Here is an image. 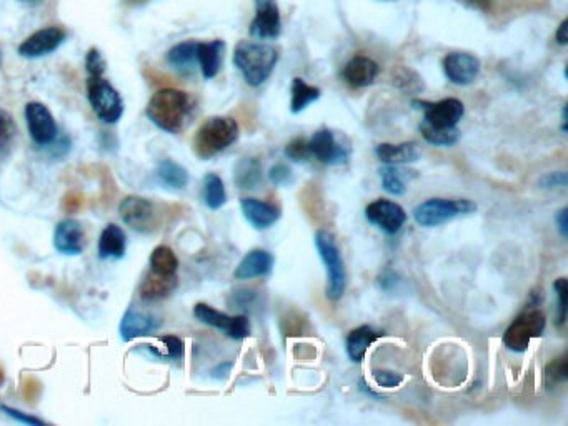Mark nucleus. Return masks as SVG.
<instances>
[{"instance_id": "nucleus-19", "label": "nucleus", "mask_w": 568, "mask_h": 426, "mask_svg": "<svg viewBox=\"0 0 568 426\" xmlns=\"http://www.w3.org/2000/svg\"><path fill=\"white\" fill-rule=\"evenodd\" d=\"M159 327H161V321L155 317L138 310H127L121 320L119 332L123 342H130L138 336H147L150 333L157 332Z\"/></svg>"}, {"instance_id": "nucleus-3", "label": "nucleus", "mask_w": 568, "mask_h": 426, "mask_svg": "<svg viewBox=\"0 0 568 426\" xmlns=\"http://www.w3.org/2000/svg\"><path fill=\"white\" fill-rule=\"evenodd\" d=\"M239 123L231 117L205 120L193 137V152L201 160L214 159L239 138Z\"/></svg>"}, {"instance_id": "nucleus-24", "label": "nucleus", "mask_w": 568, "mask_h": 426, "mask_svg": "<svg viewBox=\"0 0 568 426\" xmlns=\"http://www.w3.org/2000/svg\"><path fill=\"white\" fill-rule=\"evenodd\" d=\"M377 159L385 165H404V163H414L422 157L420 146L417 142H406V144H380L375 148Z\"/></svg>"}, {"instance_id": "nucleus-53", "label": "nucleus", "mask_w": 568, "mask_h": 426, "mask_svg": "<svg viewBox=\"0 0 568 426\" xmlns=\"http://www.w3.org/2000/svg\"><path fill=\"white\" fill-rule=\"evenodd\" d=\"M379 2H395V0H379Z\"/></svg>"}, {"instance_id": "nucleus-38", "label": "nucleus", "mask_w": 568, "mask_h": 426, "mask_svg": "<svg viewBox=\"0 0 568 426\" xmlns=\"http://www.w3.org/2000/svg\"><path fill=\"white\" fill-rule=\"evenodd\" d=\"M545 378H547V385L548 386L565 383L568 380L567 357H562V359L552 361L545 370Z\"/></svg>"}, {"instance_id": "nucleus-7", "label": "nucleus", "mask_w": 568, "mask_h": 426, "mask_svg": "<svg viewBox=\"0 0 568 426\" xmlns=\"http://www.w3.org/2000/svg\"><path fill=\"white\" fill-rule=\"evenodd\" d=\"M547 319L543 312L537 308H530L510 323V327L503 335V345L515 353H524L532 343V340L543 335Z\"/></svg>"}, {"instance_id": "nucleus-9", "label": "nucleus", "mask_w": 568, "mask_h": 426, "mask_svg": "<svg viewBox=\"0 0 568 426\" xmlns=\"http://www.w3.org/2000/svg\"><path fill=\"white\" fill-rule=\"evenodd\" d=\"M193 317L203 325L224 332V335H227L232 340H245L250 336V321L244 315L231 317L227 313L218 312L214 306L197 304L193 306Z\"/></svg>"}, {"instance_id": "nucleus-40", "label": "nucleus", "mask_w": 568, "mask_h": 426, "mask_svg": "<svg viewBox=\"0 0 568 426\" xmlns=\"http://www.w3.org/2000/svg\"><path fill=\"white\" fill-rule=\"evenodd\" d=\"M372 376H374V382L380 388H397V386L402 385L406 380L404 375L390 372V370H375L372 373Z\"/></svg>"}, {"instance_id": "nucleus-12", "label": "nucleus", "mask_w": 568, "mask_h": 426, "mask_svg": "<svg viewBox=\"0 0 568 426\" xmlns=\"http://www.w3.org/2000/svg\"><path fill=\"white\" fill-rule=\"evenodd\" d=\"M367 220L387 235H395L406 222V213L392 200L379 199L366 209Z\"/></svg>"}, {"instance_id": "nucleus-4", "label": "nucleus", "mask_w": 568, "mask_h": 426, "mask_svg": "<svg viewBox=\"0 0 568 426\" xmlns=\"http://www.w3.org/2000/svg\"><path fill=\"white\" fill-rule=\"evenodd\" d=\"M315 247L327 272V296L332 302H337L343 296L347 287V272L342 253L338 250L337 241L330 232L319 230L315 233Z\"/></svg>"}, {"instance_id": "nucleus-1", "label": "nucleus", "mask_w": 568, "mask_h": 426, "mask_svg": "<svg viewBox=\"0 0 568 426\" xmlns=\"http://www.w3.org/2000/svg\"><path fill=\"white\" fill-rule=\"evenodd\" d=\"M193 110L195 104L189 93L177 89H161L152 95L146 114L157 129L176 135L187 127Z\"/></svg>"}, {"instance_id": "nucleus-16", "label": "nucleus", "mask_w": 568, "mask_h": 426, "mask_svg": "<svg viewBox=\"0 0 568 426\" xmlns=\"http://www.w3.org/2000/svg\"><path fill=\"white\" fill-rule=\"evenodd\" d=\"M444 72L448 82L455 85H470L480 74V60L472 53H448L444 59Z\"/></svg>"}, {"instance_id": "nucleus-8", "label": "nucleus", "mask_w": 568, "mask_h": 426, "mask_svg": "<svg viewBox=\"0 0 568 426\" xmlns=\"http://www.w3.org/2000/svg\"><path fill=\"white\" fill-rule=\"evenodd\" d=\"M123 224L138 233H152L159 225V212L155 203L144 197H127L119 205Z\"/></svg>"}, {"instance_id": "nucleus-42", "label": "nucleus", "mask_w": 568, "mask_h": 426, "mask_svg": "<svg viewBox=\"0 0 568 426\" xmlns=\"http://www.w3.org/2000/svg\"><path fill=\"white\" fill-rule=\"evenodd\" d=\"M269 178L275 186H287L294 182V173L284 163H277L272 167Z\"/></svg>"}, {"instance_id": "nucleus-32", "label": "nucleus", "mask_w": 568, "mask_h": 426, "mask_svg": "<svg viewBox=\"0 0 568 426\" xmlns=\"http://www.w3.org/2000/svg\"><path fill=\"white\" fill-rule=\"evenodd\" d=\"M149 265L152 273L163 275V277H172V275H177L178 260H177L176 253L172 248L161 245L150 255Z\"/></svg>"}, {"instance_id": "nucleus-51", "label": "nucleus", "mask_w": 568, "mask_h": 426, "mask_svg": "<svg viewBox=\"0 0 568 426\" xmlns=\"http://www.w3.org/2000/svg\"><path fill=\"white\" fill-rule=\"evenodd\" d=\"M567 122V106H564V110H562V129H564V132L568 130Z\"/></svg>"}, {"instance_id": "nucleus-55", "label": "nucleus", "mask_w": 568, "mask_h": 426, "mask_svg": "<svg viewBox=\"0 0 568 426\" xmlns=\"http://www.w3.org/2000/svg\"><path fill=\"white\" fill-rule=\"evenodd\" d=\"M28 2H36V0H28Z\"/></svg>"}, {"instance_id": "nucleus-14", "label": "nucleus", "mask_w": 568, "mask_h": 426, "mask_svg": "<svg viewBox=\"0 0 568 426\" xmlns=\"http://www.w3.org/2000/svg\"><path fill=\"white\" fill-rule=\"evenodd\" d=\"M282 32L280 11L275 0H256V17L250 24V36L257 40H275Z\"/></svg>"}, {"instance_id": "nucleus-34", "label": "nucleus", "mask_w": 568, "mask_h": 426, "mask_svg": "<svg viewBox=\"0 0 568 426\" xmlns=\"http://www.w3.org/2000/svg\"><path fill=\"white\" fill-rule=\"evenodd\" d=\"M380 177H382L383 190L387 193L395 197H400L406 193V184L404 172L397 165H385L383 169H380Z\"/></svg>"}, {"instance_id": "nucleus-49", "label": "nucleus", "mask_w": 568, "mask_h": 426, "mask_svg": "<svg viewBox=\"0 0 568 426\" xmlns=\"http://www.w3.org/2000/svg\"><path fill=\"white\" fill-rule=\"evenodd\" d=\"M232 363L231 361H227V363H222L220 367H217L216 370L212 372V376L217 378V380H222V378H227L229 376V373H231Z\"/></svg>"}, {"instance_id": "nucleus-17", "label": "nucleus", "mask_w": 568, "mask_h": 426, "mask_svg": "<svg viewBox=\"0 0 568 426\" xmlns=\"http://www.w3.org/2000/svg\"><path fill=\"white\" fill-rule=\"evenodd\" d=\"M54 247L62 255H81L85 247V232L81 222L75 218L59 222L55 226Z\"/></svg>"}, {"instance_id": "nucleus-22", "label": "nucleus", "mask_w": 568, "mask_h": 426, "mask_svg": "<svg viewBox=\"0 0 568 426\" xmlns=\"http://www.w3.org/2000/svg\"><path fill=\"white\" fill-rule=\"evenodd\" d=\"M273 268V256L267 250H252L247 253L242 262L235 268V279L252 280L269 275Z\"/></svg>"}, {"instance_id": "nucleus-29", "label": "nucleus", "mask_w": 568, "mask_h": 426, "mask_svg": "<svg viewBox=\"0 0 568 426\" xmlns=\"http://www.w3.org/2000/svg\"><path fill=\"white\" fill-rule=\"evenodd\" d=\"M157 178L165 188L184 190L189 184V172L174 160L165 159L157 167Z\"/></svg>"}, {"instance_id": "nucleus-13", "label": "nucleus", "mask_w": 568, "mask_h": 426, "mask_svg": "<svg viewBox=\"0 0 568 426\" xmlns=\"http://www.w3.org/2000/svg\"><path fill=\"white\" fill-rule=\"evenodd\" d=\"M66 37H67V32L62 27H43L41 30L34 32L32 36H28V39L19 45V53L20 57H26V59L45 57L49 53L55 52L66 42Z\"/></svg>"}, {"instance_id": "nucleus-36", "label": "nucleus", "mask_w": 568, "mask_h": 426, "mask_svg": "<svg viewBox=\"0 0 568 426\" xmlns=\"http://www.w3.org/2000/svg\"><path fill=\"white\" fill-rule=\"evenodd\" d=\"M554 290L558 298L556 308V327H564L568 317V280H555Z\"/></svg>"}, {"instance_id": "nucleus-43", "label": "nucleus", "mask_w": 568, "mask_h": 426, "mask_svg": "<svg viewBox=\"0 0 568 426\" xmlns=\"http://www.w3.org/2000/svg\"><path fill=\"white\" fill-rule=\"evenodd\" d=\"M0 412L5 413L7 416H11L15 422H20V423H24V425H45L39 418H36V416H32V414H28V413L20 412V410H17V408H11V406H7V405H0Z\"/></svg>"}, {"instance_id": "nucleus-30", "label": "nucleus", "mask_w": 568, "mask_h": 426, "mask_svg": "<svg viewBox=\"0 0 568 426\" xmlns=\"http://www.w3.org/2000/svg\"><path fill=\"white\" fill-rule=\"evenodd\" d=\"M202 200L205 207L210 210H218L227 203L225 185L217 173H207L203 177Z\"/></svg>"}, {"instance_id": "nucleus-50", "label": "nucleus", "mask_w": 568, "mask_h": 426, "mask_svg": "<svg viewBox=\"0 0 568 426\" xmlns=\"http://www.w3.org/2000/svg\"><path fill=\"white\" fill-rule=\"evenodd\" d=\"M462 2L472 9H478V11H487L492 4V0H462Z\"/></svg>"}, {"instance_id": "nucleus-23", "label": "nucleus", "mask_w": 568, "mask_h": 426, "mask_svg": "<svg viewBox=\"0 0 568 426\" xmlns=\"http://www.w3.org/2000/svg\"><path fill=\"white\" fill-rule=\"evenodd\" d=\"M127 250V235L115 224H108L99 239V256L102 260H121Z\"/></svg>"}, {"instance_id": "nucleus-27", "label": "nucleus", "mask_w": 568, "mask_h": 426, "mask_svg": "<svg viewBox=\"0 0 568 426\" xmlns=\"http://www.w3.org/2000/svg\"><path fill=\"white\" fill-rule=\"evenodd\" d=\"M379 336L380 333L377 330H374L372 327H368V325H362V327L352 330V332L349 333L347 342H345L349 359H352V361H357V363L364 361L368 348L372 346V343Z\"/></svg>"}, {"instance_id": "nucleus-47", "label": "nucleus", "mask_w": 568, "mask_h": 426, "mask_svg": "<svg viewBox=\"0 0 568 426\" xmlns=\"http://www.w3.org/2000/svg\"><path fill=\"white\" fill-rule=\"evenodd\" d=\"M555 224L558 225V232L564 239L568 237V209H562L555 215Z\"/></svg>"}, {"instance_id": "nucleus-31", "label": "nucleus", "mask_w": 568, "mask_h": 426, "mask_svg": "<svg viewBox=\"0 0 568 426\" xmlns=\"http://www.w3.org/2000/svg\"><path fill=\"white\" fill-rule=\"evenodd\" d=\"M320 95L322 92L319 87H312L305 80L296 77L292 82V102H290L292 114H302L307 106L317 102Z\"/></svg>"}, {"instance_id": "nucleus-26", "label": "nucleus", "mask_w": 568, "mask_h": 426, "mask_svg": "<svg viewBox=\"0 0 568 426\" xmlns=\"http://www.w3.org/2000/svg\"><path fill=\"white\" fill-rule=\"evenodd\" d=\"M197 43L193 40H185L174 45L167 52V64L180 74H192L197 64Z\"/></svg>"}, {"instance_id": "nucleus-10", "label": "nucleus", "mask_w": 568, "mask_h": 426, "mask_svg": "<svg viewBox=\"0 0 568 426\" xmlns=\"http://www.w3.org/2000/svg\"><path fill=\"white\" fill-rule=\"evenodd\" d=\"M412 106L414 108L423 110V122H427L435 129L457 127V123L465 114V106L459 99H444L440 102L414 100Z\"/></svg>"}, {"instance_id": "nucleus-37", "label": "nucleus", "mask_w": 568, "mask_h": 426, "mask_svg": "<svg viewBox=\"0 0 568 426\" xmlns=\"http://www.w3.org/2000/svg\"><path fill=\"white\" fill-rule=\"evenodd\" d=\"M15 135H17V125L12 115L7 110L0 108V152L12 146Z\"/></svg>"}, {"instance_id": "nucleus-6", "label": "nucleus", "mask_w": 568, "mask_h": 426, "mask_svg": "<svg viewBox=\"0 0 568 426\" xmlns=\"http://www.w3.org/2000/svg\"><path fill=\"white\" fill-rule=\"evenodd\" d=\"M87 97L95 115L104 123H115L122 117V97L104 75H89Z\"/></svg>"}, {"instance_id": "nucleus-35", "label": "nucleus", "mask_w": 568, "mask_h": 426, "mask_svg": "<svg viewBox=\"0 0 568 426\" xmlns=\"http://www.w3.org/2000/svg\"><path fill=\"white\" fill-rule=\"evenodd\" d=\"M393 83L404 92H420L423 89V83L419 75L406 67L393 70Z\"/></svg>"}, {"instance_id": "nucleus-11", "label": "nucleus", "mask_w": 568, "mask_h": 426, "mask_svg": "<svg viewBox=\"0 0 568 426\" xmlns=\"http://www.w3.org/2000/svg\"><path fill=\"white\" fill-rule=\"evenodd\" d=\"M26 122H28V135L37 146H52L59 129L52 112L41 102H30L26 106Z\"/></svg>"}, {"instance_id": "nucleus-52", "label": "nucleus", "mask_w": 568, "mask_h": 426, "mask_svg": "<svg viewBox=\"0 0 568 426\" xmlns=\"http://www.w3.org/2000/svg\"><path fill=\"white\" fill-rule=\"evenodd\" d=\"M4 383V372H2V368H0V385Z\"/></svg>"}, {"instance_id": "nucleus-28", "label": "nucleus", "mask_w": 568, "mask_h": 426, "mask_svg": "<svg viewBox=\"0 0 568 426\" xmlns=\"http://www.w3.org/2000/svg\"><path fill=\"white\" fill-rule=\"evenodd\" d=\"M233 184L241 190H256L262 184V165L257 159L239 160L233 169Z\"/></svg>"}, {"instance_id": "nucleus-5", "label": "nucleus", "mask_w": 568, "mask_h": 426, "mask_svg": "<svg viewBox=\"0 0 568 426\" xmlns=\"http://www.w3.org/2000/svg\"><path fill=\"white\" fill-rule=\"evenodd\" d=\"M477 205L470 200L430 199L420 203L414 210V218L420 226L432 228L442 225L462 215H470Z\"/></svg>"}, {"instance_id": "nucleus-18", "label": "nucleus", "mask_w": 568, "mask_h": 426, "mask_svg": "<svg viewBox=\"0 0 568 426\" xmlns=\"http://www.w3.org/2000/svg\"><path fill=\"white\" fill-rule=\"evenodd\" d=\"M379 72L380 67L375 60H372L370 57L357 55L343 67L342 75L349 85H352L355 89H362V87L372 85L377 79Z\"/></svg>"}, {"instance_id": "nucleus-15", "label": "nucleus", "mask_w": 568, "mask_h": 426, "mask_svg": "<svg viewBox=\"0 0 568 426\" xmlns=\"http://www.w3.org/2000/svg\"><path fill=\"white\" fill-rule=\"evenodd\" d=\"M312 157L322 162L325 165H338L345 163L351 155L347 146H340L335 135L328 129H320L312 135L309 140Z\"/></svg>"}, {"instance_id": "nucleus-48", "label": "nucleus", "mask_w": 568, "mask_h": 426, "mask_svg": "<svg viewBox=\"0 0 568 426\" xmlns=\"http://www.w3.org/2000/svg\"><path fill=\"white\" fill-rule=\"evenodd\" d=\"M555 40L560 45H567L568 43V19L562 20V24L558 27V30L555 32Z\"/></svg>"}, {"instance_id": "nucleus-39", "label": "nucleus", "mask_w": 568, "mask_h": 426, "mask_svg": "<svg viewBox=\"0 0 568 426\" xmlns=\"http://www.w3.org/2000/svg\"><path fill=\"white\" fill-rule=\"evenodd\" d=\"M285 157L294 162H305L311 159L309 142L305 138H294L288 146H285Z\"/></svg>"}, {"instance_id": "nucleus-54", "label": "nucleus", "mask_w": 568, "mask_h": 426, "mask_svg": "<svg viewBox=\"0 0 568 426\" xmlns=\"http://www.w3.org/2000/svg\"><path fill=\"white\" fill-rule=\"evenodd\" d=\"M0 64H2V52H0Z\"/></svg>"}, {"instance_id": "nucleus-33", "label": "nucleus", "mask_w": 568, "mask_h": 426, "mask_svg": "<svg viewBox=\"0 0 568 426\" xmlns=\"http://www.w3.org/2000/svg\"><path fill=\"white\" fill-rule=\"evenodd\" d=\"M420 132L422 137L435 146H455L461 138V132L457 127L452 129H435L432 125H429L427 122L420 123Z\"/></svg>"}, {"instance_id": "nucleus-2", "label": "nucleus", "mask_w": 568, "mask_h": 426, "mask_svg": "<svg viewBox=\"0 0 568 426\" xmlns=\"http://www.w3.org/2000/svg\"><path fill=\"white\" fill-rule=\"evenodd\" d=\"M279 62V51L267 43L244 40L235 47L233 64L242 74L245 82L252 87L262 85L273 72Z\"/></svg>"}, {"instance_id": "nucleus-44", "label": "nucleus", "mask_w": 568, "mask_h": 426, "mask_svg": "<svg viewBox=\"0 0 568 426\" xmlns=\"http://www.w3.org/2000/svg\"><path fill=\"white\" fill-rule=\"evenodd\" d=\"M568 175L567 172H550L543 175L539 180V185L543 190H554V188H564L567 186Z\"/></svg>"}, {"instance_id": "nucleus-25", "label": "nucleus", "mask_w": 568, "mask_h": 426, "mask_svg": "<svg viewBox=\"0 0 568 426\" xmlns=\"http://www.w3.org/2000/svg\"><path fill=\"white\" fill-rule=\"evenodd\" d=\"M177 285H178L177 275L163 277V275H157V273L150 272L147 279L142 281L138 293H140V298L146 302H157V300H163L169 295L176 292Z\"/></svg>"}, {"instance_id": "nucleus-20", "label": "nucleus", "mask_w": 568, "mask_h": 426, "mask_svg": "<svg viewBox=\"0 0 568 426\" xmlns=\"http://www.w3.org/2000/svg\"><path fill=\"white\" fill-rule=\"evenodd\" d=\"M241 209L244 213L245 220L257 230H267L272 225H275L280 218V210L275 205L262 200L242 199Z\"/></svg>"}, {"instance_id": "nucleus-46", "label": "nucleus", "mask_w": 568, "mask_h": 426, "mask_svg": "<svg viewBox=\"0 0 568 426\" xmlns=\"http://www.w3.org/2000/svg\"><path fill=\"white\" fill-rule=\"evenodd\" d=\"M163 343L167 348V355L170 359H182L184 357V342L177 336H163Z\"/></svg>"}, {"instance_id": "nucleus-41", "label": "nucleus", "mask_w": 568, "mask_h": 426, "mask_svg": "<svg viewBox=\"0 0 568 426\" xmlns=\"http://www.w3.org/2000/svg\"><path fill=\"white\" fill-rule=\"evenodd\" d=\"M106 59L102 57V53L99 52L97 49H91L87 52L85 57V68H87V74L89 75H104L106 72Z\"/></svg>"}, {"instance_id": "nucleus-21", "label": "nucleus", "mask_w": 568, "mask_h": 426, "mask_svg": "<svg viewBox=\"0 0 568 426\" xmlns=\"http://www.w3.org/2000/svg\"><path fill=\"white\" fill-rule=\"evenodd\" d=\"M225 52V42L224 40H212V42H199L197 43V64L202 70L203 79L210 80L218 75Z\"/></svg>"}, {"instance_id": "nucleus-45", "label": "nucleus", "mask_w": 568, "mask_h": 426, "mask_svg": "<svg viewBox=\"0 0 568 426\" xmlns=\"http://www.w3.org/2000/svg\"><path fill=\"white\" fill-rule=\"evenodd\" d=\"M254 300H256V293L252 290H237V292L232 293L229 305L232 308L242 310V308H248V305H252Z\"/></svg>"}]
</instances>
